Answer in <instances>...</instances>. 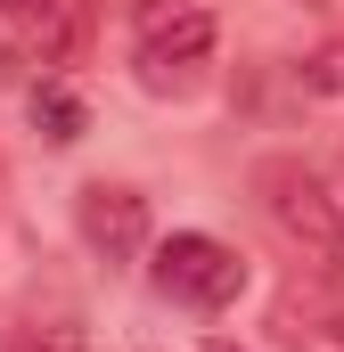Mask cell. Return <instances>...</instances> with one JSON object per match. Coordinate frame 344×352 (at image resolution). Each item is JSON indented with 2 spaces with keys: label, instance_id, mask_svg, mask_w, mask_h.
<instances>
[{
  "label": "cell",
  "instance_id": "obj_1",
  "mask_svg": "<svg viewBox=\"0 0 344 352\" xmlns=\"http://www.w3.org/2000/svg\"><path fill=\"white\" fill-rule=\"evenodd\" d=\"M255 197H262V213L279 221V238L312 270H344V205L328 197V180L312 173L303 156H262L255 164Z\"/></svg>",
  "mask_w": 344,
  "mask_h": 352
},
{
  "label": "cell",
  "instance_id": "obj_2",
  "mask_svg": "<svg viewBox=\"0 0 344 352\" xmlns=\"http://www.w3.org/2000/svg\"><path fill=\"white\" fill-rule=\"evenodd\" d=\"M156 295L164 303H189V311H230L238 303V287H246V263L222 246V238H205V230H172L164 246H156Z\"/></svg>",
  "mask_w": 344,
  "mask_h": 352
},
{
  "label": "cell",
  "instance_id": "obj_3",
  "mask_svg": "<svg viewBox=\"0 0 344 352\" xmlns=\"http://www.w3.org/2000/svg\"><path fill=\"white\" fill-rule=\"evenodd\" d=\"M83 0H0V66L25 74V66H74L83 58Z\"/></svg>",
  "mask_w": 344,
  "mask_h": 352
},
{
  "label": "cell",
  "instance_id": "obj_4",
  "mask_svg": "<svg viewBox=\"0 0 344 352\" xmlns=\"http://www.w3.org/2000/svg\"><path fill=\"white\" fill-rule=\"evenodd\" d=\"M213 58V8L205 0H148L140 8V74L164 82L172 66H205Z\"/></svg>",
  "mask_w": 344,
  "mask_h": 352
},
{
  "label": "cell",
  "instance_id": "obj_5",
  "mask_svg": "<svg viewBox=\"0 0 344 352\" xmlns=\"http://www.w3.org/2000/svg\"><path fill=\"white\" fill-rule=\"evenodd\" d=\"M74 221H83V246L98 263H140L148 254V197L123 188V180H90L74 197Z\"/></svg>",
  "mask_w": 344,
  "mask_h": 352
},
{
  "label": "cell",
  "instance_id": "obj_6",
  "mask_svg": "<svg viewBox=\"0 0 344 352\" xmlns=\"http://www.w3.org/2000/svg\"><path fill=\"white\" fill-rule=\"evenodd\" d=\"M270 336L287 352H344V311L320 303V295H303V287H287L270 303Z\"/></svg>",
  "mask_w": 344,
  "mask_h": 352
},
{
  "label": "cell",
  "instance_id": "obj_7",
  "mask_svg": "<svg viewBox=\"0 0 344 352\" xmlns=\"http://www.w3.org/2000/svg\"><path fill=\"white\" fill-rule=\"evenodd\" d=\"M25 115H33V131H41L50 148H74L90 131V107L58 82V74H33V82H25Z\"/></svg>",
  "mask_w": 344,
  "mask_h": 352
},
{
  "label": "cell",
  "instance_id": "obj_8",
  "mask_svg": "<svg viewBox=\"0 0 344 352\" xmlns=\"http://www.w3.org/2000/svg\"><path fill=\"white\" fill-rule=\"evenodd\" d=\"M303 90L344 98V41H328V50H312V58H303Z\"/></svg>",
  "mask_w": 344,
  "mask_h": 352
},
{
  "label": "cell",
  "instance_id": "obj_9",
  "mask_svg": "<svg viewBox=\"0 0 344 352\" xmlns=\"http://www.w3.org/2000/svg\"><path fill=\"white\" fill-rule=\"evenodd\" d=\"M205 352H238V344H205Z\"/></svg>",
  "mask_w": 344,
  "mask_h": 352
}]
</instances>
